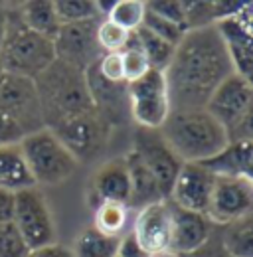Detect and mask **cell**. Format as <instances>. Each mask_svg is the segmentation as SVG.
Wrapping results in <instances>:
<instances>
[{
    "instance_id": "obj_10",
    "label": "cell",
    "mask_w": 253,
    "mask_h": 257,
    "mask_svg": "<svg viewBox=\"0 0 253 257\" xmlns=\"http://www.w3.org/2000/svg\"><path fill=\"white\" fill-rule=\"evenodd\" d=\"M133 153L145 164V168L155 176L164 198L168 200L174 178H176V174L184 162L174 155V151L168 147V143L164 141L160 131H153V128H137Z\"/></svg>"
},
{
    "instance_id": "obj_20",
    "label": "cell",
    "mask_w": 253,
    "mask_h": 257,
    "mask_svg": "<svg viewBox=\"0 0 253 257\" xmlns=\"http://www.w3.org/2000/svg\"><path fill=\"white\" fill-rule=\"evenodd\" d=\"M253 141H231L220 153L200 162L216 178H253Z\"/></svg>"
},
{
    "instance_id": "obj_1",
    "label": "cell",
    "mask_w": 253,
    "mask_h": 257,
    "mask_svg": "<svg viewBox=\"0 0 253 257\" xmlns=\"http://www.w3.org/2000/svg\"><path fill=\"white\" fill-rule=\"evenodd\" d=\"M233 71L216 26L188 30L164 69L170 113L204 109L210 95Z\"/></svg>"
},
{
    "instance_id": "obj_38",
    "label": "cell",
    "mask_w": 253,
    "mask_h": 257,
    "mask_svg": "<svg viewBox=\"0 0 253 257\" xmlns=\"http://www.w3.org/2000/svg\"><path fill=\"white\" fill-rule=\"evenodd\" d=\"M245 4L247 2H229V0H216V2H212L216 24L221 22V20H225V18H231V16L239 14L245 8Z\"/></svg>"
},
{
    "instance_id": "obj_7",
    "label": "cell",
    "mask_w": 253,
    "mask_h": 257,
    "mask_svg": "<svg viewBox=\"0 0 253 257\" xmlns=\"http://www.w3.org/2000/svg\"><path fill=\"white\" fill-rule=\"evenodd\" d=\"M131 117L143 128L158 131L170 115V99L164 71L151 69L141 79L129 83Z\"/></svg>"
},
{
    "instance_id": "obj_2",
    "label": "cell",
    "mask_w": 253,
    "mask_h": 257,
    "mask_svg": "<svg viewBox=\"0 0 253 257\" xmlns=\"http://www.w3.org/2000/svg\"><path fill=\"white\" fill-rule=\"evenodd\" d=\"M44 127L52 128L58 123L95 113V107L91 103V97L87 91L85 75L83 71L63 64L54 62L42 75L34 79Z\"/></svg>"
},
{
    "instance_id": "obj_4",
    "label": "cell",
    "mask_w": 253,
    "mask_h": 257,
    "mask_svg": "<svg viewBox=\"0 0 253 257\" xmlns=\"http://www.w3.org/2000/svg\"><path fill=\"white\" fill-rule=\"evenodd\" d=\"M54 62V42L32 32L22 22L18 8H6V36L0 50L4 73L36 79Z\"/></svg>"
},
{
    "instance_id": "obj_8",
    "label": "cell",
    "mask_w": 253,
    "mask_h": 257,
    "mask_svg": "<svg viewBox=\"0 0 253 257\" xmlns=\"http://www.w3.org/2000/svg\"><path fill=\"white\" fill-rule=\"evenodd\" d=\"M12 224L30 249L56 243V225L52 210L38 186L16 192Z\"/></svg>"
},
{
    "instance_id": "obj_28",
    "label": "cell",
    "mask_w": 253,
    "mask_h": 257,
    "mask_svg": "<svg viewBox=\"0 0 253 257\" xmlns=\"http://www.w3.org/2000/svg\"><path fill=\"white\" fill-rule=\"evenodd\" d=\"M145 14H147V2L143 0H115L105 20L117 24L126 32H135L143 26Z\"/></svg>"
},
{
    "instance_id": "obj_3",
    "label": "cell",
    "mask_w": 253,
    "mask_h": 257,
    "mask_svg": "<svg viewBox=\"0 0 253 257\" xmlns=\"http://www.w3.org/2000/svg\"><path fill=\"white\" fill-rule=\"evenodd\" d=\"M158 131L180 161L194 164L216 157L229 143L223 127L206 109L174 111Z\"/></svg>"
},
{
    "instance_id": "obj_24",
    "label": "cell",
    "mask_w": 253,
    "mask_h": 257,
    "mask_svg": "<svg viewBox=\"0 0 253 257\" xmlns=\"http://www.w3.org/2000/svg\"><path fill=\"white\" fill-rule=\"evenodd\" d=\"M121 237L105 235L91 225L77 235L71 251H73V257H117Z\"/></svg>"
},
{
    "instance_id": "obj_30",
    "label": "cell",
    "mask_w": 253,
    "mask_h": 257,
    "mask_svg": "<svg viewBox=\"0 0 253 257\" xmlns=\"http://www.w3.org/2000/svg\"><path fill=\"white\" fill-rule=\"evenodd\" d=\"M121 60H123V73H125L126 85L141 79L143 75H147L151 71V65H149L137 38H135V32H131V36H129L126 48L121 52Z\"/></svg>"
},
{
    "instance_id": "obj_32",
    "label": "cell",
    "mask_w": 253,
    "mask_h": 257,
    "mask_svg": "<svg viewBox=\"0 0 253 257\" xmlns=\"http://www.w3.org/2000/svg\"><path fill=\"white\" fill-rule=\"evenodd\" d=\"M143 26H145L147 30H151L155 36H158L160 40H164V42H168L170 46H174V48L180 44V40L184 38V34L188 32L184 26L174 24V22H170V20H166V18H160V16L149 12V10H147V14H145Z\"/></svg>"
},
{
    "instance_id": "obj_36",
    "label": "cell",
    "mask_w": 253,
    "mask_h": 257,
    "mask_svg": "<svg viewBox=\"0 0 253 257\" xmlns=\"http://www.w3.org/2000/svg\"><path fill=\"white\" fill-rule=\"evenodd\" d=\"M99 73L111 81V83H125V73H123V60L121 54H103L97 62Z\"/></svg>"
},
{
    "instance_id": "obj_31",
    "label": "cell",
    "mask_w": 253,
    "mask_h": 257,
    "mask_svg": "<svg viewBox=\"0 0 253 257\" xmlns=\"http://www.w3.org/2000/svg\"><path fill=\"white\" fill-rule=\"evenodd\" d=\"M129 36L131 32L119 28L117 24H113L105 18L99 20V24H97V44L103 54H121L126 48Z\"/></svg>"
},
{
    "instance_id": "obj_13",
    "label": "cell",
    "mask_w": 253,
    "mask_h": 257,
    "mask_svg": "<svg viewBox=\"0 0 253 257\" xmlns=\"http://www.w3.org/2000/svg\"><path fill=\"white\" fill-rule=\"evenodd\" d=\"M253 178H216L206 220L229 225L251 216Z\"/></svg>"
},
{
    "instance_id": "obj_43",
    "label": "cell",
    "mask_w": 253,
    "mask_h": 257,
    "mask_svg": "<svg viewBox=\"0 0 253 257\" xmlns=\"http://www.w3.org/2000/svg\"><path fill=\"white\" fill-rule=\"evenodd\" d=\"M147 257H182V255H178V253H174V251L166 249V251H158V253H151V255H147Z\"/></svg>"
},
{
    "instance_id": "obj_42",
    "label": "cell",
    "mask_w": 253,
    "mask_h": 257,
    "mask_svg": "<svg viewBox=\"0 0 253 257\" xmlns=\"http://www.w3.org/2000/svg\"><path fill=\"white\" fill-rule=\"evenodd\" d=\"M4 36H6V6L0 4V50L4 44Z\"/></svg>"
},
{
    "instance_id": "obj_6",
    "label": "cell",
    "mask_w": 253,
    "mask_h": 257,
    "mask_svg": "<svg viewBox=\"0 0 253 257\" xmlns=\"http://www.w3.org/2000/svg\"><path fill=\"white\" fill-rule=\"evenodd\" d=\"M20 151L26 159L36 186L62 184L75 172L79 164L50 128L26 135L20 143Z\"/></svg>"
},
{
    "instance_id": "obj_19",
    "label": "cell",
    "mask_w": 253,
    "mask_h": 257,
    "mask_svg": "<svg viewBox=\"0 0 253 257\" xmlns=\"http://www.w3.org/2000/svg\"><path fill=\"white\" fill-rule=\"evenodd\" d=\"M210 237V222L206 216L186 210H172V239L170 251L178 255H190L200 251Z\"/></svg>"
},
{
    "instance_id": "obj_29",
    "label": "cell",
    "mask_w": 253,
    "mask_h": 257,
    "mask_svg": "<svg viewBox=\"0 0 253 257\" xmlns=\"http://www.w3.org/2000/svg\"><path fill=\"white\" fill-rule=\"evenodd\" d=\"M54 10H56V16L62 26L99 18V12H97L93 0H56Z\"/></svg>"
},
{
    "instance_id": "obj_39",
    "label": "cell",
    "mask_w": 253,
    "mask_h": 257,
    "mask_svg": "<svg viewBox=\"0 0 253 257\" xmlns=\"http://www.w3.org/2000/svg\"><path fill=\"white\" fill-rule=\"evenodd\" d=\"M26 257H73V251L69 247H63L60 243H50L44 247L30 249Z\"/></svg>"
},
{
    "instance_id": "obj_16",
    "label": "cell",
    "mask_w": 253,
    "mask_h": 257,
    "mask_svg": "<svg viewBox=\"0 0 253 257\" xmlns=\"http://www.w3.org/2000/svg\"><path fill=\"white\" fill-rule=\"evenodd\" d=\"M172 206L162 200L149 204L137 212L133 224V237L145 255L170 249L172 239Z\"/></svg>"
},
{
    "instance_id": "obj_27",
    "label": "cell",
    "mask_w": 253,
    "mask_h": 257,
    "mask_svg": "<svg viewBox=\"0 0 253 257\" xmlns=\"http://www.w3.org/2000/svg\"><path fill=\"white\" fill-rule=\"evenodd\" d=\"M223 247L231 257H253V222L251 216L227 225Z\"/></svg>"
},
{
    "instance_id": "obj_23",
    "label": "cell",
    "mask_w": 253,
    "mask_h": 257,
    "mask_svg": "<svg viewBox=\"0 0 253 257\" xmlns=\"http://www.w3.org/2000/svg\"><path fill=\"white\" fill-rule=\"evenodd\" d=\"M20 10V18L22 22L30 28L32 32L40 34L48 40H54L58 30L62 28L56 10H54V2L50 0H30V2H22L18 6Z\"/></svg>"
},
{
    "instance_id": "obj_41",
    "label": "cell",
    "mask_w": 253,
    "mask_h": 257,
    "mask_svg": "<svg viewBox=\"0 0 253 257\" xmlns=\"http://www.w3.org/2000/svg\"><path fill=\"white\" fill-rule=\"evenodd\" d=\"M117 257H147V255L141 251V247L137 245L135 237L129 233V235H123V237H121V245H119Z\"/></svg>"
},
{
    "instance_id": "obj_33",
    "label": "cell",
    "mask_w": 253,
    "mask_h": 257,
    "mask_svg": "<svg viewBox=\"0 0 253 257\" xmlns=\"http://www.w3.org/2000/svg\"><path fill=\"white\" fill-rule=\"evenodd\" d=\"M30 247L12 222L0 224V257H26Z\"/></svg>"
},
{
    "instance_id": "obj_15",
    "label": "cell",
    "mask_w": 253,
    "mask_h": 257,
    "mask_svg": "<svg viewBox=\"0 0 253 257\" xmlns=\"http://www.w3.org/2000/svg\"><path fill=\"white\" fill-rule=\"evenodd\" d=\"M214 182H216V176L208 172L202 164L184 162L174 178L168 198L174 202L178 210L206 216Z\"/></svg>"
},
{
    "instance_id": "obj_22",
    "label": "cell",
    "mask_w": 253,
    "mask_h": 257,
    "mask_svg": "<svg viewBox=\"0 0 253 257\" xmlns=\"http://www.w3.org/2000/svg\"><path fill=\"white\" fill-rule=\"evenodd\" d=\"M26 159L20 151V145L2 147L0 149V188L8 192H22L26 188H34Z\"/></svg>"
},
{
    "instance_id": "obj_5",
    "label": "cell",
    "mask_w": 253,
    "mask_h": 257,
    "mask_svg": "<svg viewBox=\"0 0 253 257\" xmlns=\"http://www.w3.org/2000/svg\"><path fill=\"white\" fill-rule=\"evenodd\" d=\"M251 79L231 73L210 95L206 111L220 123L227 141H251Z\"/></svg>"
},
{
    "instance_id": "obj_44",
    "label": "cell",
    "mask_w": 253,
    "mask_h": 257,
    "mask_svg": "<svg viewBox=\"0 0 253 257\" xmlns=\"http://www.w3.org/2000/svg\"><path fill=\"white\" fill-rule=\"evenodd\" d=\"M4 77V69H2V65H0V79Z\"/></svg>"
},
{
    "instance_id": "obj_12",
    "label": "cell",
    "mask_w": 253,
    "mask_h": 257,
    "mask_svg": "<svg viewBox=\"0 0 253 257\" xmlns=\"http://www.w3.org/2000/svg\"><path fill=\"white\" fill-rule=\"evenodd\" d=\"M101 18L75 22V24H63L58 30L54 42V54L56 60L71 65L79 71H85L89 65L99 62L103 56L99 44H97V24Z\"/></svg>"
},
{
    "instance_id": "obj_35",
    "label": "cell",
    "mask_w": 253,
    "mask_h": 257,
    "mask_svg": "<svg viewBox=\"0 0 253 257\" xmlns=\"http://www.w3.org/2000/svg\"><path fill=\"white\" fill-rule=\"evenodd\" d=\"M214 10L210 2H186V30H200L214 26Z\"/></svg>"
},
{
    "instance_id": "obj_9",
    "label": "cell",
    "mask_w": 253,
    "mask_h": 257,
    "mask_svg": "<svg viewBox=\"0 0 253 257\" xmlns=\"http://www.w3.org/2000/svg\"><path fill=\"white\" fill-rule=\"evenodd\" d=\"M0 113L12 119L26 135L46 128L36 83L28 77L4 73L0 79Z\"/></svg>"
},
{
    "instance_id": "obj_34",
    "label": "cell",
    "mask_w": 253,
    "mask_h": 257,
    "mask_svg": "<svg viewBox=\"0 0 253 257\" xmlns=\"http://www.w3.org/2000/svg\"><path fill=\"white\" fill-rule=\"evenodd\" d=\"M147 10L186 28V2L182 0H158L147 2Z\"/></svg>"
},
{
    "instance_id": "obj_25",
    "label": "cell",
    "mask_w": 253,
    "mask_h": 257,
    "mask_svg": "<svg viewBox=\"0 0 253 257\" xmlns=\"http://www.w3.org/2000/svg\"><path fill=\"white\" fill-rule=\"evenodd\" d=\"M135 38H137V42H139L147 62L151 65V69L164 71L168 67V64H170L172 56H174V46H170L168 42L160 40L158 36H155L151 30H147L145 26L135 30Z\"/></svg>"
},
{
    "instance_id": "obj_18",
    "label": "cell",
    "mask_w": 253,
    "mask_h": 257,
    "mask_svg": "<svg viewBox=\"0 0 253 257\" xmlns=\"http://www.w3.org/2000/svg\"><path fill=\"white\" fill-rule=\"evenodd\" d=\"M129 194L131 176L125 159H115L99 166L89 184V204L93 208H97L101 202H119L126 206Z\"/></svg>"
},
{
    "instance_id": "obj_14",
    "label": "cell",
    "mask_w": 253,
    "mask_h": 257,
    "mask_svg": "<svg viewBox=\"0 0 253 257\" xmlns=\"http://www.w3.org/2000/svg\"><path fill=\"white\" fill-rule=\"evenodd\" d=\"M251 8L253 4L247 2L239 14L214 24L218 34H220L221 42H223L227 58L233 65V71L241 77H247V79H251L253 71Z\"/></svg>"
},
{
    "instance_id": "obj_17",
    "label": "cell",
    "mask_w": 253,
    "mask_h": 257,
    "mask_svg": "<svg viewBox=\"0 0 253 257\" xmlns=\"http://www.w3.org/2000/svg\"><path fill=\"white\" fill-rule=\"evenodd\" d=\"M85 83L87 91L91 97L97 115L109 125H123L131 117V107H129V85L126 83H111L107 81L99 69L97 62L89 65L85 71Z\"/></svg>"
},
{
    "instance_id": "obj_21",
    "label": "cell",
    "mask_w": 253,
    "mask_h": 257,
    "mask_svg": "<svg viewBox=\"0 0 253 257\" xmlns=\"http://www.w3.org/2000/svg\"><path fill=\"white\" fill-rule=\"evenodd\" d=\"M125 162L129 168V176H131V194H129L126 208L141 210L149 204L166 200L158 182L155 180V176L145 168V164L137 159V155L133 151H131V155H126Z\"/></svg>"
},
{
    "instance_id": "obj_37",
    "label": "cell",
    "mask_w": 253,
    "mask_h": 257,
    "mask_svg": "<svg viewBox=\"0 0 253 257\" xmlns=\"http://www.w3.org/2000/svg\"><path fill=\"white\" fill-rule=\"evenodd\" d=\"M26 137V133L18 127L12 119H8L6 115L0 113V149L2 147H12V145H20L22 139Z\"/></svg>"
},
{
    "instance_id": "obj_40",
    "label": "cell",
    "mask_w": 253,
    "mask_h": 257,
    "mask_svg": "<svg viewBox=\"0 0 253 257\" xmlns=\"http://www.w3.org/2000/svg\"><path fill=\"white\" fill-rule=\"evenodd\" d=\"M14 202H16V194L0 188V224L12 222V218H14Z\"/></svg>"
},
{
    "instance_id": "obj_11",
    "label": "cell",
    "mask_w": 253,
    "mask_h": 257,
    "mask_svg": "<svg viewBox=\"0 0 253 257\" xmlns=\"http://www.w3.org/2000/svg\"><path fill=\"white\" fill-rule=\"evenodd\" d=\"M62 145L79 161H91L95 159L107 145L111 127L95 113L79 115L73 119H67L50 128Z\"/></svg>"
},
{
    "instance_id": "obj_26",
    "label": "cell",
    "mask_w": 253,
    "mask_h": 257,
    "mask_svg": "<svg viewBox=\"0 0 253 257\" xmlns=\"http://www.w3.org/2000/svg\"><path fill=\"white\" fill-rule=\"evenodd\" d=\"M129 208L119 202H101L95 208V222L93 227L97 231L113 237H121L126 227Z\"/></svg>"
}]
</instances>
